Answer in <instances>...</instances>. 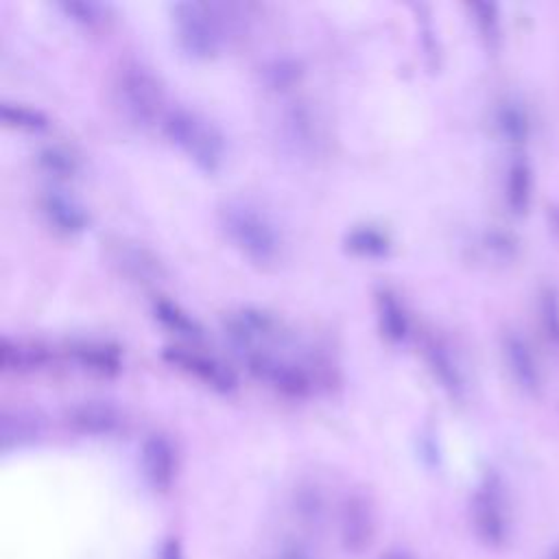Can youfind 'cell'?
<instances>
[{
    "mask_svg": "<svg viewBox=\"0 0 559 559\" xmlns=\"http://www.w3.org/2000/svg\"><path fill=\"white\" fill-rule=\"evenodd\" d=\"M236 11H240L238 4H216L197 0L170 4L175 37L183 52H188L194 59L214 57L221 50L227 31L240 22V17H236Z\"/></svg>",
    "mask_w": 559,
    "mask_h": 559,
    "instance_id": "1",
    "label": "cell"
},
{
    "mask_svg": "<svg viewBox=\"0 0 559 559\" xmlns=\"http://www.w3.org/2000/svg\"><path fill=\"white\" fill-rule=\"evenodd\" d=\"M162 129L197 168L205 173L221 168L225 159V138L203 114L188 107H170L162 118Z\"/></svg>",
    "mask_w": 559,
    "mask_h": 559,
    "instance_id": "2",
    "label": "cell"
},
{
    "mask_svg": "<svg viewBox=\"0 0 559 559\" xmlns=\"http://www.w3.org/2000/svg\"><path fill=\"white\" fill-rule=\"evenodd\" d=\"M218 221L229 242L255 264L277 260L282 238L275 223L247 201H227L218 210Z\"/></svg>",
    "mask_w": 559,
    "mask_h": 559,
    "instance_id": "3",
    "label": "cell"
},
{
    "mask_svg": "<svg viewBox=\"0 0 559 559\" xmlns=\"http://www.w3.org/2000/svg\"><path fill=\"white\" fill-rule=\"evenodd\" d=\"M114 87L118 103L133 122L153 124L164 118V87L144 63L135 59L122 61L116 70Z\"/></svg>",
    "mask_w": 559,
    "mask_h": 559,
    "instance_id": "4",
    "label": "cell"
},
{
    "mask_svg": "<svg viewBox=\"0 0 559 559\" xmlns=\"http://www.w3.org/2000/svg\"><path fill=\"white\" fill-rule=\"evenodd\" d=\"M247 369L262 382H266L271 389L286 397H306L310 395L314 382L310 371L290 358L277 356L271 349H260L245 354Z\"/></svg>",
    "mask_w": 559,
    "mask_h": 559,
    "instance_id": "5",
    "label": "cell"
},
{
    "mask_svg": "<svg viewBox=\"0 0 559 559\" xmlns=\"http://www.w3.org/2000/svg\"><path fill=\"white\" fill-rule=\"evenodd\" d=\"M223 328L231 343L242 352V356L269 349V343H273L282 332L280 321L260 308H238L229 312L223 321Z\"/></svg>",
    "mask_w": 559,
    "mask_h": 559,
    "instance_id": "6",
    "label": "cell"
},
{
    "mask_svg": "<svg viewBox=\"0 0 559 559\" xmlns=\"http://www.w3.org/2000/svg\"><path fill=\"white\" fill-rule=\"evenodd\" d=\"M162 358L170 367H175V369L197 378L199 382H203L205 386H210V389H214L218 393H229V391L236 389L234 371L225 362H221L218 358L207 356V354H203L199 349L181 347V345H170V347H164Z\"/></svg>",
    "mask_w": 559,
    "mask_h": 559,
    "instance_id": "7",
    "label": "cell"
},
{
    "mask_svg": "<svg viewBox=\"0 0 559 559\" xmlns=\"http://www.w3.org/2000/svg\"><path fill=\"white\" fill-rule=\"evenodd\" d=\"M472 520H474V531L485 546L500 548L507 544L509 522H507L500 496L496 493L493 487H483L476 493Z\"/></svg>",
    "mask_w": 559,
    "mask_h": 559,
    "instance_id": "8",
    "label": "cell"
},
{
    "mask_svg": "<svg viewBox=\"0 0 559 559\" xmlns=\"http://www.w3.org/2000/svg\"><path fill=\"white\" fill-rule=\"evenodd\" d=\"M140 461H142V472L153 489L166 491L173 485L177 474V452L173 441L166 435L162 432L148 435L142 443Z\"/></svg>",
    "mask_w": 559,
    "mask_h": 559,
    "instance_id": "9",
    "label": "cell"
},
{
    "mask_svg": "<svg viewBox=\"0 0 559 559\" xmlns=\"http://www.w3.org/2000/svg\"><path fill=\"white\" fill-rule=\"evenodd\" d=\"M66 419L70 428H74L81 435H92V437H105L111 435L120 428L122 415L120 411L103 400H85L68 408Z\"/></svg>",
    "mask_w": 559,
    "mask_h": 559,
    "instance_id": "10",
    "label": "cell"
},
{
    "mask_svg": "<svg viewBox=\"0 0 559 559\" xmlns=\"http://www.w3.org/2000/svg\"><path fill=\"white\" fill-rule=\"evenodd\" d=\"M39 210L50 227H55L61 234H79L87 227L90 216L85 207L59 190H48L39 199Z\"/></svg>",
    "mask_w": 559,
    "mask_h": 559,
    "instance_id": "11",
    "label": "cell"
},
{
    "mask_svg": "<svg viewBox=\"0 0 559 559\" xmlns=\"http://www.w3.org/2000/svg\"><path fill=\"white\" fill-rule=\"evenodd\" d=\"M68 354L81 369L100 378H114L122 369V354L114 343L74 341L70 343Z\"/></svg>",
    "mask_w": 559,
    "mask_h": 559,
    "instance_id": "12",
    "label": "cell"
},
{
    "mask_svg": "<svg viewBox=\"0 0 559 559\" xmlns=\"http://www.w3.org/2000/svg\"><path fill=\"white\" fill-rule=\"evenodd\" d=\"M373 537V515L360 496L345 500L341 509V539L352 552H360Z\"/></svg>",
    "mask_w": 559,
    "mask_h": 559,
    "instance_id": "13",
    "label": "cell"
},
{
    "mask_svg": "<svg viewBox=\"0 0 559 559\" xmlns=\"http://www.w3.org/2000/svg\"><path fill=\"white\" fill-rule=\"evenodd\" d=\"M373 297H376V317H378L382 336L391 343L406 341L411 323H408V312L400 301L397 293H393L386 286H380Z\"/></svg>",
    "mask_w": 559,
    "mask_h": 559,
    "instance_id": "14",
    "label": "cell"
},
{
    "mask_svg": "<svg viewBox=\"0 0 559 559\" xmlns=\"http://www.w3.org/2000/svg\"><path fill=\"white\" fill-rule=\"evenodd\" d=\"M48 362V352L28 341H13V338H2L0 341V369L4 373H26V371H37Z\"/></svg>",
    "mask_w": 559,
    "mask_h": 559,
    "instance_id": "15",
    "label": "cell"
},
{
    "mask_svg": "<svg viewBox=\"0 0 559 559\" xmlns=\"http://www.w3.org/2000/svg\"><path fill=\"white\" fill-rule=\"evenodd\" d=\"M345 249L360 258H384L391 251V238L386 231L373 225H358L345 234Z\"/></svg>",
    "mask_w": 559,
    "mask_h": 559,
    "instance_id": "16",
    "label": "cell"
},
{
    "mask_svg": "<svg viewBox=\"0 0 559 559\" xmlns=\"http://www.w3.org/2000/svg\"><path fill=\"white\" fill-rule=\"evenodd\" d=\"M153 314L166 330H170L173 334H177L186 341H197L203 334L197 319H192L181 306H177L170 299H164V297L155 299L153 301Z\"/></svg>",
    "mask_w": 559,
    "mask_h": 559,
    "instance_id": "17",
    "label": "cell"
},
{
    "mask_svg": "<svg viewBox=\"0 0 559 559\" xmlns=\"http://www.w3.org/2000/svg\"><path fill=\"white\" fill-rule=\"evenodd\" d=\"M39 432V421L31 413L22 408H2L0 415V439L2 448L9 450L11 445H20L31 441Z\"/></svg>",
    "mask_w": 559,
    "mask_h": 559,
    "instance_id": "18",
    "label": "cell"
},
{
    "mask_svg": "<svg viewBox=\"0 0 559 559\" xmlns=\"http://www.w3.org/2000/svg\"><path fill=\"white\" fill-rule=\"evenodd\" d=\"M57 9L85 28H100L109 22V7L94 0H59Z\"/></svg>",
    "mask_w": 559,
    "mask_h": 559,
    "instance_id": "19",
    "label": "cell"
},
{
    "mask_svg": "<svg viewBox=\"0 0 559 559\" xmlns=\"http://www.w3.org/2000/svg\"><path fill=\"white\" fill-rule=\"evenodd\" d=\"M0 116L2 122L11 129H20V131H44L48 127V118L28 105H20V103H2L0 107Z\"/></svg>",
    "mask_w": 559,
    "mask_h": 559,
    "instance_id": "20",
    "label": "cell"
},
{
    "mask_svg": "<svg viewBox=\"0 0 559 559\" xmlns=\"http://www.w3.org/2000/svg\"><path fill=\"white\" fill-rule=\"evenodd\" d=\"M262 74H264V83L277 92L295 87L301 79V70L293 59H273L271 63L264 66Z\"/></svg>",
    "mask_w": 559,
    "mask_h": 559,
    "instance_id": "21",
    "label": "cell"
},
{
    "mask_svg": "<svg viewBox=\"0 0 559 559\" xmlns=\"http://www.w3.org/2000/svg\"><path fill=\"white\" fill-rule=\"evenodd\" d=\"M39 166L55 177H72L76 173V157L61 146H46L37 155Z\"/></svg>",
    "mask_w": 559,
    "mask_h": 559,
    "instance_id": "22",
    "label": "cell"
},
{
    "mask_svg": "<svg viewBox=\"0 0 559 559\" xmlns=\"http://www.w3.org/2000/svg\"><path fill=\"white\" fill-rule=\"evenodd\" d=\"M120 264L138 277H153L159 275V262L146 251V249H138V247H120V255H118Z\"/></svg>",
    "mask_w": 559,
    "mask_h": 559,
    "instance_id": "23",
    "label": "cell"
},
{
    "mask_svg": "<svg viewBox=\"0 0 559 559\" xmlns=\"http://www.w3.org/2000/svg\"><path fill=\"white\" fill-rule=\"evenodd\" d=\"M426 358H428V365H430L432 373L443 382V386L454 389L456 386V369L452 367L445 349L439 343L430 341L426 345Z\"/></svg>",
    "mask_w": 559,
    "mask_h": 559,
    "instance_id": "24",
    "label": "cell"
},
{
    "mask_svg": "<svg viewBox=\"0 0 559 559\" xmlns=\"http://www.w3.org/2000/svg\"><path fill=\"white\" fill-rule=\"evenodd\" d=\"M277 559H310V555L297 546H290V548L282 550V555Z\"/></svg>",
    "mask_w": 559,
    "mask_h": 559,
    "instance_id": "25",
    "label": "cell"
},
{
    "mask_svg": "<svg viewBox=\"0 0 559 559\" xmlns=\"http://www.w3.org/2000/svg\"><path fill=\"white\" fill-rule=\"evenodd\" d=\"M162 559H183V557H181V550H179V544H177L175 539H170V542L164 546Z\"/></svg>",
    "mask_w": 559,
    "mask_h": 559,
    "instance_id": "26",
    "label": "cell"
},
{
    "mask_svg": "<svg viewBox=\"0 0 559 559\" xmlns=\"http://www.w3.org/2000/svg\"><path fill=\"white\" fill-rule=\"evenodd\" d=\"M384 559H408V557H404V555H395V552H393V555H386Z\"/></svg>",
    "mask_w": 559,
    "mask_h": 559,
    "instance_id": "27",
    "label": "cell"
},
{
    "mask_svg": "<svg viewBox=\"0 0 559 559\" xmlns=\"http://www.w3.org/2000/svg\"><path fill=\"white\" fill-rule=\"evenodd\" d=\"M552 559H559V552H557V555H555V557H552Z\"/></svg>",
    "mask_w": 559,
    "mask_h": 559,
    "instance_id": "28",
    "label": "cell"
}]
</instances>
